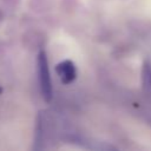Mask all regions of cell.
<instances>
[{
    "label": "cell",
    "instance_id": "3",
    "mask_svg": "<svg viewBox=\"0 0 151 151\" xmlns=\"http://www.w3.org/2000/svg\"><path fill=\"white\" fill-rule=\"evenodd\" d=\"M142 87L145 94L151 96V60H145L142 66Z\"/></svg>",
    "mask_w": 151,
    "mask_h": 151
},
{
    "label": "cell",
    "instance_id": "2",
    "mask_svg": "<svg viewBox=\"0 0 151 151\" xmlns=\"http://www.w3.org/2000/svg\"><path fill=\"white\" fill-rule=\"evenodd\" d=\"M57 72L60 77V79L63 80V83H65V84L71 83L76 78V74H77L74 65L68 60L60 63L57 66Z\"/></svg>",
    "mask_w": 151,
    "mask_h": 151
},
{
    "label": "cell",
    "instance_id": "1",
    "mask_svg": "<svg viewBox=\"0 0 151 151\" xmlns=\"http://www.w3.org/2000/svg\"><path fill=\"white\" fill-rule=\"evenodd\" d=\"M38 68H39V79H40V85L42 90V94L45 99H50L52 96V86H51V78H50V72L47 67V60L41 52L38 57Z\"/></svg>",
    "mask_w": 151,
    "mask_h": 151
}]
</instances>
